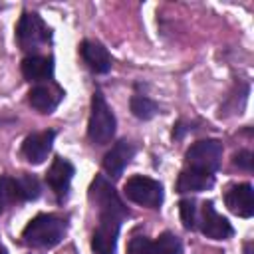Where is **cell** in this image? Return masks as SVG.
I'll return each mask as SVG.
<instances>
[{"instance_id":"obj_4","label":"cell","mask_w":254,"mask_h":254,"mask_svg":"<svg viewBox=\"0 0 254 254\" xmlns=\"http://www.w3.org/2000/svg\"><path fill=\"white\" fill-rule=\"evenodd\" d=\"M125 196L135 204L157 208L163 202V187L159 181L143 175H135L125 183Z\"/></svg>"},{"instance_id":"obj_15","label":"cell","mask_w":254,"mask_h":254,"mask_svg":"<svg viewBox=\"0 0 254 254\" xmlns=\"http://www.w3.org/2000/svg\"><path fill=\"white\" fill-rule=\"evenodd\" d=\"M79 52H81L83 62H85L93 71H97V73L109 71V67H111V58H109V52H107L101 44L91 42V40H85V42L81 44Z\"/></svg>"},{"instance_id":"obj_11","label":"cell","mask_w":254,"mask_h":254,"mask_svg":"<svg viewBox=\"0 0 254 254\" xmlns=\"http://www.w3.org/2000/svg\"><path fill=\"white\" fill-rule=\"evenodd\" d=\"M54 137H56L54 131H40V133H34L30 137H26V141L22 145V153H24L26 161L32 163V165L44 163L50 149H52Z\"/></svg>"},{"instance_id":"obj_22","label":"cell","mask_w":254,"mask_h":254,"mask_svg":"<svg viewBox=\"0 0 254 254\" xmlns=\"http://www.w3.org/2000/svg\"><path fill=\"white\" fill-rule=\"evenodd\" d=\"M234 165H238L240 169L250 171L252 169V153L250 151H240L234 155Z\"/></svg>"},{"instance_id":"obj_6","label":"cell","mask_w":254,"mask_h":254,"mask_svg":"<svg viewBox=\"0 0 254 254\" xmlns=\"http://www.w3.org/2000/svg\"><path fill=\"white\" fill-rule=\"evenodd\" d=\"M123 216L117 214H99V224L91 238V248L95 254H115L117 248V234Z\"/></svg>"},{"instance_id":"obj_9","label":"cell","mask_w":254,"mask_h":254,"mask_svg":"<svg viewBox=\"0 0 254 254\" xmlns=\"http://www.w3.org/2000/svg\"><path fill=\"white\" fill-rule=\"evenodd\" d=\"M200 230L212 240H226L232 236V226L230 222L218 214L212 206V202L202 204V216H200Z\"/></svg>"},{"instance_id":"obj_12","label":"cell","mask_w":254,"mask_h":254,"mask_svg":"<svg viewBox=\"0 0 254 254\" xmlns=\"http://www.w3.org/2000/svg\"><path fill=\"white\" fill-rule=\"evenodd\" d=\"M62 95H64V91L56 83H40V85L30 89L28 101L40 113H50V111H54L58 107Z\"/></svg>"},{"instance_id":"obj_23","label":"cell","mask_w":254,"mask_h":254,"mask_svg":"<svg viewBox=\"0 0 254 254\" xmlns=\"http://www.w3.org/2000/svg\"><path fill=\"white\" fill-rule=\"evenodd\" d=\"M0 254H6V250H4V248H0Z\"/></svg>"},{"instance_id":"obj_2","label":"cell","mask_w":254,"mask_h":254,"mask_svg":"<svg viewBox=\"0 0 254 254\" xmlns=\"http://www.w3.org/2000/svg\"><path fill=\"white\" fill-rule=\"evenodd\" d=\"M87 135L95 145H105L115 135V115L99 91L93 93L91 97V115H89Z\"/></svg>"},{"instance_id":"obj_3","label":"cell","mask_w":254,"mask_h":254,"mask_svg":"<svg viewBox=\"0 0 254 254\" xmlns=\"http://www.w3.org/2000/svg\"><path fill=\"white\" fill-rule=\"evenodd\" d=\"M185 159H187L189 169H196V171H204L212 175L220 167V161H222V143L216 139L198 141L187 151Z\"/></svg>"},{"instance_id":"obj_13","label":"cell","mask_w":254,"mask_h":254,"mask_svg":"<svg viewBox=\"0 0 254 254\" xmlns=\"http://www.w3.org/2000/svg\"><path fill=\"white\" fill-rule=\"evenodd\" d=\"M135 155V147L129 141H117L103 157V169L107 175L111 177H119L123 173V169L131 163Z\"/></svg>"},{"instance_id":"obj_19","label":"cell","mask_w":254,"mask_h":254,"mask_svg":"<svg viewBox=\"0 0 254 254\" xmlns=\"http://www.w3.org/2000/svg\"><path fill=\"white\" fill-rule=\"evenodd\" d=\"M18 196V189H16V181L10 177H0V212H4L12 202H16Z\"/></svg>"},{"instance_id":"obj_16","label":"cell","mask_w":254,"mask_h":254,"mask_svg":"<svg viewBox=\"0 0 254 254\" xmlns=\"http://www.w3.org/2000/svg\"><path fill=\"white\" fill-rule=\"evenodd\" d=\"M212 185H214V175L187 167V169L179 175L177 190H179V192H198V190L210 189Z\"/></svg>"},{"instance_id":"obj_7","label":"cell","mask_w":254,"mask_h":254,"mask_svg":"<svg viewBox=\"0 0 254 254\" xmlns=\"http://www.w3.org/2000/svg\"><path fill=\"white\" fill-rule=\"evenodd\" d=\"M89 196H91V200H95V204L99 206V214L105 212V214H117V216H123V218H125L127 208L123 206L121 198L115 194L113 187H111L103 177H97V179L91 183Z\"/></svg>"},{"instance_id":"obj_21","label":"cell","mask_w":254,"mask_h":254,"mask_svg":"<svg viewBox=\"0 0 254 254\" xmlns=\"http://www.w3.org/2000/svg\"><path fill=\"white\" fill-rule=\"evenodd\" d=\"M179 208H181L183 224H185L187 228H194V226H196V222H198V216H196V204H194V200H181Z\"/></svg>"},{"instance_id":"obj_10","label":"cell","mask_w":254,"mask_h":254,"mask_svg":"<svg viewBox=\"0 0 254 254\" xmlns=\"http://www.w3.org/2000/svg\"><path fill=\"white\" fill-rule=\"evenodd\" d=\"M224 200H226L228 210L242 218H250L254 214V190H252V185L248 183L230 187Z\"/></svg>"},{"instance_id":"obj_14","label":"cell","mask_w":254,"mask_h":254,"mask_svg":"<svg viewBox=\"0 0 254 254\" xmlns=\"http://www.w3.org/2000/svg\"><path fill=\"white\" fill-rule=\"evenodd\" d=\"M71 177H73V167L69 161L58 157L54 159L52 167L48 169V175H46V181L50 185V189L58 194V196H65L67 189H69V183H71Z\"/></svg>"},{"instance_id":"obj_8","label":"cell","mask_w":254,"mask_h":254,"mask_svg":"<svg viewBox=\"0 0 254 254\" xmlns=\"http://www.w3.org/2000/svg\"><path fill=\"white\" fill-rule=\"evenodd\" d=\"M129 252L131 254H183V246L175 234L163 232L157 240H147L143 236L133 238L129 244Z\"/></svg>"},{"instance_id":"obj_1","label":"cell","mask_w":254,"mask_h":254,"mask_svg":"<svg viewBox=\"0 0 254 254\" xmlns=\"http://www.w3.org/2000/svg\"><path fill=\"white\" fill-rule=\"evenodd\" d=\"M65 220L54 214H38L36 218H32L24 232L22 238L28 246L34 248H52L58 242H62L64 234H65Z\"/></svg>"},{"instance_id":"obj_18","label":"cell","mask_w":254,"mask_h":254,"mask_svg":"<svg viewBox=\"0 0 254 254\" xmlns=\"http://www.w3.org/2000/svg\"><path fill=\"white\" fill-rule=\"evenodd\" d=\"M14 181H16V189H18V196H20V198L32 200V198H36V196L40 194V183H38L36 177H32V175H22V177H18V179H14Z\"/></svg>"},{"instance_id":"obj_17","label":"cell","mask_w":254,"mask_h":254,"mask_svg":"<svg viewBox=\"0 0 254 254\" xmlns=\"http://www.w3.org/2000/svg\"><path fill=\"white\" fill-rule=\"evenodd\" d=\"M54 73V62L44 56H30L22 60V75L28 81H44Z\"/></svg>"},{"instance_id":"obj_20","label":"cell","mask_w":254,"mask_h":254,"mask_svg":"<svg viewBox=\"0 0 254 254\" xmlns=\"http://www.w3.org/2000/svg\"><path fill=\"white\" fill-rule=\"evenodd\" d=\"M131 111H133V115L135 117H139V119H151L155 113H157V105L149 99V97H145V95H135V97H131Z\"/></svg>"},{"instance_id":"obj_5","label":"cell","mask_w":254,"mask_h":254,"mask_svg":"<svg viewBox=\"0 0 254 254\" xmlns=\"http://www.w3.org/2000/svg\"><path fill=\"white\" fill-rule=\"evenodd\" d=\"M16 38H18V44H20L22 50L32 52V50H38L40 46H44L48 42L50 30L38 14L26 12V14H22V18L18 22Z\"/></svg>"}]
</instances>
